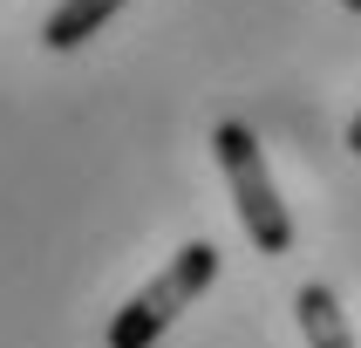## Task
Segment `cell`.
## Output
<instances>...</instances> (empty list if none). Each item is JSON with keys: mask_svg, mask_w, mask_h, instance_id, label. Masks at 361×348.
I'll return each mask as SVG.
<instances>
[{"mask_svg": "<svg viewBox=\"0 0 361 348\" xmlns=\"http://www.w3.org/2000/svg\"><path fill=\"white\" fill-rule=\"evenodd\" d=\"M212 280H219V246H212V239L178 246V260H164L157 280H143L137 294L116 307V321H109V348H157V335L178 321V314L198 301Z\"/></svg>", "mask_w": 361, "mask_h": 348, "instance_id": "6da1fadb", "label": "cell"}, {"mask_svg": "<svg viewBox=\"0 0 361 348\" xmlns=\"http://www.w3.org/2000/svg\"><path fill=\"white\" fill-rule=\"evenodd\" d=\"M212 150H219V171L232 184V212H239L245 239L259 253H293V212L273 191V171H266V150L245 123H219L212 130Z\"/></svg>", "mask_w": 361, "mask_h": 348, "instance_id": "7a4b0ae2", "label": "cell"}, {"mask_svg": "<svg viewBox=\"0 0 361 348\" xmlns=\"http://www.w3.org/2000/svg\"><path fill=\"white\" fill-rule=\"evenodd\" d=\"M123 7H130V0H61L55 14L41 20V48L68 55V48H82L89 35H102V28H109Z\"/></svg>", "mask_w": 361, "mask_h": 348, "instance_id": "3957f363", "label": "cell"}, {"mask_svg": "<svg viewBox=\"0 0 361 348\" xmlns=\"http://www.w3.org/2000/svg\"><path fill=\"white\" fill-rule=\"evenodd\" d=\"M293 314H300V335H307V348H355V328H348L341 301H334V287L307 280L300 294H293Z\"/></svg>", "mask_w": 361, "mask_h": 348, "instance_id": "277c9868", "label": "cell"}, {"mask_svg": "<svg viewBox=\"0 0 361 348\" xmlns=\"http://www.w3.org/2000/svg\"><path fill=\"white\" fill-rule=\"evenodd\" d=\"M348 150H355V157H361V116L348 123Z\"/></svg>", "mask_w": 361, "mask_h": 348, "instance_id": "5b68a950", "label": "cell"}, {"mask_svg": "<svg viewBox=\"0 0 361 348\" xmlns=\"http://www.w3.org/2000/svg\"><path fill=\"white\" fill-rule=\"evenodd\" d=\"M341 14H361V0H341Z\"/></svg>", "mask_w": 361, "mask_h": 348, "instance_id": "8992f818", "label": "cell"}]
</instances>
